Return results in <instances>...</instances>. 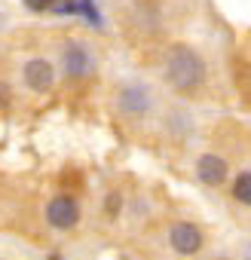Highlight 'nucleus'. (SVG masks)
Here are the masks:
<instances>
[{
    "instance_id": "f257e3e1",
    "label": "nucleus",
    "mask_w": 251,
    "mask_h": 260,
    "mask_svg": "<svg viewBox=\"0 0 251 260\" xmlns=\"http://www.w3.org/2000/svg\"><path fill=\"white\" fill-rule=\"evenodd\" d=\"M166 80L178 92L199 89L202 80H205V61H202V55L193 46H187V43H175L166 52Z\"/></svg>"
},
{
    "instance_id": "f03ea898",
    "label": "nucleus",
    "mask_w": 251,
    "mask_h": 260,
    "mask_svg": "<svg viewBox=\"0 0 251 260\" xmlns=\"http://www.w3.org/2000/svg\"><path fill=\"white\" fill-rule=\"evenodd\" d=\"M46 220H49L55 230H71V226L80 220V205H77L71 196H55V199L46 205Z\"/></svg>"
},
{
    "instance_id": "7ed1b4c3",
    "label": "nucleus",
    "mask_w": 251,
    "mask_h": 260,
    "mask_svg": "<svg viewBox=\"0 0 251 260\" xmlns=\"http://www.w3.org/2000/svg\"><path fill=\"white\" fill-rule=\"evenodd\" d=\"M169 242H172V248L178 251V254H184V257H190V254H196L199 248H202V233H199V226H193V223H175L172 230H169Z\"/></svg>"
},
{
    "instance_id": "20e7f679",
    "label": "nucleus",
    "mask_w": 251,
    "mask_h": 260,
    "mask_svg": "<svg viewBox=\"0 0 251 260\" xmlns=\"http://www.w3.org/2000/svg\"><path fill=\"white\" fill-rule=\"evenodd\" d=\"M150 104H153V98H150L147 86H125L119 92V110L129 116H144L150 110Z\"/></svg>"
},
{
    "instance_id": "39448f33",
    "label": "nucleus",
    "mask_w": 251,
    "mask_h": 260,
    "mask_svg": "<svg viewBox=\"0 0 251 260\" xmlns=\"http://www.w3.org/2000/svg\"><path fill=\"white\" fill-rule=\"evenodd\" d=\"M52 80H55V71H52V64H49L46 58H31V61L25 64V86H28V89L46 92V89L52 86Z\"/></svg>"
},
{
    "instance_id": "423d86ee",
    "label": "nucleus",
    "mask_w": 251,
    "mask_h": 260,
    "mask_svg": "<svg viewBox=\"0 0 251 260\" xmlns=\"http://www.w3.org/2000/svg\"><path fill=\"white\" fill-rule=\"evenodd\" d=\"M196 175H199L202 184L221 187V184L227 181V162H224L221 156H214V153H202V156L196 159Z\"/></svg>"
},
{
    "instance_id": "0eeeda50",
    "label": "nucleus",
    "mask_w": 251,
    "mask_h": 260,
    "mask_svg": "<svg viewBox=\"0 0 251 260\" xmlns=\"http://www.w3.org/2000/svg\"><path fill=\"white\" fill-rule=\"evenodd\" d=\"M61 64H65V74L68 77H86L92 71V55L83 43H71L61 55Z\"/></svg>"
},
{
    "instance_id": "6e6552de",
    "label": "nucleus",
    "mask_w": 251,
    "mask_h": 260,
    "mask_svg": "<svg viewBox=\"0 0 251 260\" xmlns=\"http://www.w3.org/2000/svg\"><path fill=\"white\" fill-rule=\"evenodd\" d=\"M233 196L242 202V205H251V172H242L236 178V187H233Z\"/></svg>"
},
{
    "instance_id": "1a4fd4ad",
    "label": "nucleus",
    "mask_w": 251,
    "mask_h": 260,
    "mask_svg": "<svg viewBox=\"0 0 251 260\" xmlns=\"http://www.w3.org/2000/svg\"><path fill=\"white\" fill-rule=\"evenodd\" d=\"M80 10H83V16H86V22H89V25L101 28V19H98V10H95L92 0H80Z\"/></svg>"
},
{
    "instance_id": "9d476101",
    "label": "nucleus",
    "mask_w": 251,
    "mask_h": 260,
    "mask_svg": "<svg viewBox=\"0 0 251 260\" xmlns=\"http://www.w3.org/2000/svg\"><path fill=\"white\" fill-rule=\"evenodd\" d=\"M25 7H28V10H34V13H43V10H49V7H52V0H25Z\"/></svg>"
},
{
    "instance_id": "9b49d317",
    "label": "nucleus",
    "mask_w": 251,
    "mask_h": 260,
    "mask_svg": "<svg viewBox=\"0 0 251 260\" xmlns=\"http://www.w3.org/2000/svg\"><path fill=\"white\" fill-rule=\"evenodd\" d=\"M49 260H61V257H58V254H52V257H49Z\"/></svg>"
}]
</instances>
